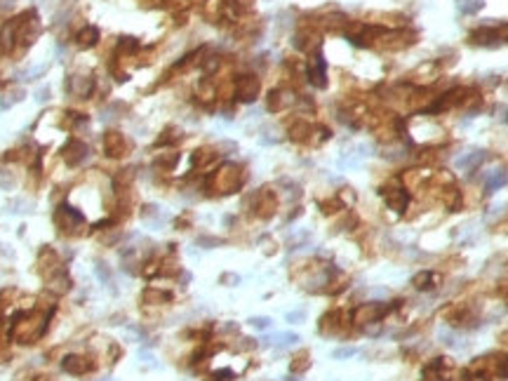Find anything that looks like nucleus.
<instances>
[{"instance_id":"nucleus-13","label":"nucleus","mask_w":508,"mask_h":381,"mask_svg":"<svg viewBox=\"0 0 508 381\" xmlns=\"http://www.w3.org/2000/svg\"><path fill=\"white\" fill-rule=\"evenodd\" d=\"M454 5H457V10L461 14H475V12H480L485 7V0H457Z\"/></svg>"},{"instance_id":"nucleus-24","label":"nucleus","mask_w":508,"mask_h":381,"mask_svg":"<svg viewBox=\"0 0 508 381\" xmlns=\"http://www.w3.org/2000/svg\"><path fill=\"white\" fill-rule=\"evenodd\" d=\"M47 99H50V87H43L35 92V101H38V104H45Z\"/></svg>"},{"instance_id":"nucleus-3","label":"nucleus","mask_w":508,"mask_h":381,"mask_svg":"<svg viewBox=\"0 0 508 381\" xmlns=\"http://www.w3.org/2000/svg\"><path fill=\"white\" fill-rule=\"evenodd\" d=\"M393 306L381 304V301H367V304H360L353 311V322L355 325H369V322H379Z\"/></svg>"},{"instance_id":"nucleus-5","label":"nucleus","mask_w":508,"mask_h":381,"mask_svg":"<svg viewBox=\"0 0 508 381\" xmlns=\"http://www.w3.org/2000/svg\"><path fill=\"white\" fill-rule=\"evenodd\" d=\"M235 97L245 104H252V101L259 97V78L254 76H240L238 83H235Z\"/></svg>"},{"instance_id":"nucleus-2","label":"nucleus","mask_w":508,"mask_h":381,"mask_svg":"<svg viewBox=\"0 0 508 381\" xmlns=\"http://www.w3.org/2000/svg\"><path fill=\"white\" fill-rule=\"evenodd\" d=\"M466 94H471L468 87H452V89H447V92H442L440 97H436V101L428 106V108H424V113H442V111H449L452 106H459V104H464L468 97Z\"/></svg>"},{"instance_id":"nucleus-26","label":"nucleus","mask_w":508,"mask_h":381,"mask_svg":"<svg viewBox=\"0 0 508 381\" xmlns=\"http://www.w3.org/2000/svg\"><path fill=\"white\" fill-rule=\"evenodd\" d=\"M139 358H144V362H153V355H151V353H146V351H141ZM153 365H156V362H153Z\"/></svg>"},{"instance_id":"nucleus-8","label":"nucleus","mask_w":508,"mask_h":381,"mask_svg":"<svg viewBox=\"0 0 508 381\" xmlns=\"http://www.w3.org/2000/svg\"><path fill=\"white\" fill-rule=\"evenodd\" d=\"M468 40L473 45H482V47H492V45L501 43L497 26H480V28H475V31H471Z\"/></svg>"},{"instance_id":"nucleus-23","label":"nucleus","mask_w":508,"mask_h":381,"mask_svg":"<svg viewBox=\"0 0 508 381\" xmlns=\"http://www.w3.org/2000/svg\"><path fill=\"white\" fill-rule=\"evenodd\" d=\"M452 381H473V372H471V370H459L457 372V379L452 376Z\"/></svg>"},{"instance_id":"nucleus-4","label":"nucleus","mask_w":508,"mask_h":381,"mask_svg":"<svg viewBox=\"0 0 508 381\" xmlns=\"http://www.w3.org/2000/svg\"><path fill=\"white\" fill-rule=\"evenodd\" d=\"M379 193H381V198H384L386 207L398 212V214H402V212L409 207V193L402 186H384Z\"/></svg>"},{"instance_id":"nucleus-9","label":"nucleus","mask_w":508,"mask_h":381,"mask_svg":"<svg viewBox=\"0 0 508 381\" xmlns=\"http://www.w3.org/2000/svg\"><path fill=\"white\" fill-rule=\"evenodd\" d=\"M436 282H438V276L433 271H419L412 278V287L419 289V292H428V289L436 287Z\"/></svg>"},{"instance_id":"nucleus-28","label":"nucleus","mask_w":508,"mask_h":381,"mask_svg":"<svg viewBox=\"0 0 508 381\" xmlns=\"http://www.w3.org/2000/svg\"><path fill=\"white\" fill-rule=\"evenodd\" d=\"M503 122H506V125H508V108H506V116H503Z\"/></svg>"},{"instance_id":"nucleus-27","label":"nucleus","mask_w":508,"mask_h":381,"mask_svg":"<svg viewBox=\"0 0 508 381\" xmlns=\"http://www.w3.org/2000/svg\"><path fill=\"white\" fill-rule=\"evenodd\" d=\"M285 381H299V379H296V376H294V374H292V376H287V379H285Z\"/></svg>"},{"instance_id":"nucleus-7","label":"nucleus","mask_w":508,"mask_h":381,"mask_svg":"<svg viewBox=\"0 0 508 381\" xmlns=\"http://www.w3.org/2000/svg\"><path fill=\"white\" fill-rule=\"evenodd\" d=\"M452 370V362L447 358H433L424 370H421V376L426 381H445V374Z\"/></svg>"},{"instance_id":"nucleus-6","label":"nucleus","mask_w":508,"mask_h":381,"mask_svg":"<svg viewBox=\"0 0 508 381\" xmlns=\"http://www.w3.org/2000/svg\"><path fill=\"white\" fill-rule=\"evenodd\" d=\"M306 73H308V80H311L315 87H325V85H327V64H325V57L320 55V52L311 57Z\"/></svg>"},{"instance_id":"nucleus-20","label":"nucleus","mask_w":508,"mask_h":381,"mask_svg":"<svg viewBox=\"0 0 508 381\" xmlns=\"http://www.w3.org/2000/svg\"><path fill=\"white\" fill-rule=\"evenodd\" d=\"M247 322H250L254 330H268L273 320H271V318H264V315H257V318H250Z\"/></svg>"},{"instance_id":"nucleus-21","label":"nucleus","mask_w":508,"mask_h":381,"mask_svg":"<svg viewBox=\"0 0 508 381\" xmlns=\"http://www.w3.org/2000/svg\"><path fill=\"white\" fill-rule=\"evenodd\" d=\"M287 318V322H292V325H296V322H304V318H306V311H292V313H287L285 315Z\"/></svg>"},{"instance_id":"nucleus-15","label":"nucleus","mask_w":508,"mask_h":381,"mask_svg":"<svg viewBox=\"0 0 508 381\" xmlns=\"http://www.w3.org/2000/svg\"><path fill=\"white\" fill-rule=\"evenodd\" d=\"M71 87V92L76 94H89V89H92V78H73V83L68 85Z\"/></svg>"},{"instance_id":"nucleus-18","label":"nucleus","mask_w":508,"mask_h":381,"mask_svg":"<svg viewBox=\"0 0 508 381\" xmlns=\"http://www.w3.org/2000/svg\"><path fill=\"white\" fill-rule=\"evenodd\" d=\"M353 355H358L355 346H339L332 351V358L334 360H346V358H353Z\"/></svg>"},{"instance_id":"nucleus-10","label":"nucleus","mask_w":508,"mask_h":381,"mask_svg":"<svg viewBox=\"0 0 508 381\" xmlns=\"http://www.w3.org/2000/svg\"><path fill=\"white\" fill-rule=\"evenodd\" d=\"M487 158V153L482 149H475V151H471V153H466L464 158H459L454 165L459 167V170H475V167L480 165L482 160Z\"/></svg>"},{"instance_id":"nucleus-1","label":"nucleus","mask_w":508,"mask_h":381,"mask_svg":"<svg viewBox=\"0 0 508 381\" xmlns=\"http://www.w3.org/2000/svg\"><path fill=\"white\" fill-rule=\"evenodd\" d=\"M473 372V376L480 379H492V376H508V355L503 353H490L482 358H475L468 367Z\"/></svg>"},{"instance_id":"nucleus-25","label":"nucleus","mask_w":508,"mask_h":381,"mask_svg":"<svg viewBox=\"0 0 508 381\" xmlns=\"http://www.w3.org/2000/svg\"><path fill=\"white\" fill-rule=\"evenodd\" d=\"M221 280H223V282H240V278H238V276H233V273H231V276H223Z\"/></svg>"},{"instance_id":"nucleus-29","label":"nucleus","mask_w":508,"mask_h":381,"mask_svg":"<svg viewBox=\"0 0 508 381\" xmlns=\"http://www.w3.org/2000/svg\"><path fill=\"white\" fill-rule=\"evenodd\" d=\"M506 87H508V83H506Z\"/></svg>"},{"instance_id":"nucleus-14","label":"nucleus","mask_w":508,"mask_h":381,"mask_svg":"<svg viewBox=\"0 0 508 381\" xmlns=\"http://www.w3.org/2000/svg\"><path fill=\"white\" fill-rule=\"evenodd\" d=\"M14 28H17V22H10V24H5V26H3V33H0V45H3V50H10V47H12Z\"/></svg>"},{"instance_id":"nucleus-17","label":"nucleus","mask_w":508,"mask_h":381,"mask_svg":"<svg viewBox=\"0 0 508 381\" xmlns=\"http://www.w3.org/2000/svg\"><path fill=\"white\" fill-rule=\"evenodd\" d=\"M445 203L449 210H459V207H461V191H459L457 186L449 188V193L445 195Z\"/></svg>"},{"instance_id":"nucleus-12","label":"nucleus","mask_w":508,"mask_h":381,"mask_svg":"<svg viewBox=\"0 0 508 381\" xmlns=\"http://www.w3.org/2000/svg\"><path fill=\"white\" fill-rule=\"evenodd\" d=\"M89 362L83 358H78V355H68V358H64V370L71 372V374H83V372H87Z\"/></svg>"},{"instance_id":"nucleus-11","label":"nucleus","mask_w":508,"mask_h":381,"mask_svg":"<svg viewBox=\"0 0 508 381\" xmlns=\"http://www.w3.org/2000/svg\"><path fill=\"white\" fill-rule=\"evenodd\" d=\"M508 184V172L506 170H497V172H492V177L487 179L485 184V193L492 195V193H497L499 188H503Z\"/></svg>"},{"instance_id":"nucleus-19","label":"nucleus","mask_w":508,"mask_h":381,"mask_svg":"<svg viewBox=\"0 0 508 381\" xmlns=\"http://www.w3.org/2000/svg\"><path fill=\"white\" fill-rule=\"evenodd\" d=\"M97 35H99V33H97V28H85V31H80V33H78V43L80 45H95L97 43Z\"/></svg>"},{"instance_id":"nucleus-22","label":"nucleus","mask_w":508,"mask_h":381,"mask_svg":"<svg viewBox=\"0 0 508 381\" xmlns=\"http://www.w3.org/2000/svg\"><path fill=\"white\" fill-rule=\"evenodd\" d=\"M212 376H214V381H231L235 374H233L231 370H217Z\"/></svg>"},{"instance_id":"nucleus-16","label":"nucleus","mask_w":508,"mask_h":381,"mask_svg":"<svg viewBox=\"0 0 508 381\" xmlns=\"http://www.w3.org/2000/svg\"><path fill=\"white\" fill-rule=\"evenodd\" d=\"M266 341H275L280 348H283V346H292V343L299 341V334H294V332H283V334H275L273 339H266Z\"/></svg>"}]
</instances>
